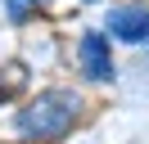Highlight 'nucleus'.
<instances>
[{
	"instance_id": "f257e3e1",
	"label": "nucleus",
	"mask_w": 149,
	"mask_h": 144,
	"mask_svg": "<svg viewBox=\"0 0 149 144\" xmlns=\"http://www.w3.org/2000/svg\"><path fill=\"white\" fill-rule=\"evenodd\" d=\"M77 108H81V99H77L72 90H59L54 86V90H41L36 99H27V104L18 108V117H14V126H18L23 140L45 144V140H59V135L72 131Z\"/></svg>"
},
{
	"instance_id": "f03ea898",
	"label": "nucleus",
	"mask_w": 149,
	"mask_h": 144,
	"mask_svg": "<svg viewBox=\"0 0 149 144\" xmlns=\"http://www.w3.org/2000/svg\"><path fill=\"white\" fill-rule=\"evenodd\" d=\"M109 36H118V41H127V45L149 41V9H145V5L109 9Z\"/></svg>"
},
{
	"instance_id": "7ed1b4c3",
	"label": "nucleus",
	"mask_w": 149,
	"mask_h": 144,
	"mask_svg": "<svg viewBox=\"0 0 149 144\" xmlns=\"http://www.w3.org/2000/svg\"><path fill=\"white\" fill-rule=\"evenodd\" d=\"M77 54H81V68L91 81H109L113 77V54H109V36L100 32H86L81 45H77Z\"/></svg>"
},
{
	"instance_id": "20e7f679",
	"label": "nucleus",
	"mask_w": 149,
	"mask_h": 144,
	"mask_svg": "<svg viewBox=\"0 0 149 144\" xmlns=\"http://www.w3.org/2000/svg\"><path fill=\"white\" fill-rule=\"evenodd\" d=\"M23 86H27V72H23V63H5V68H0V99H14Z\"/></svg>"
},
{
	"instance_id": "39448f33",
	"label": "nucleus",
	"mask_w": 149,
	"mask_h": 144,
	"mask_svg": "<svg viewBox=\"0 0 149 144\" xmlns=\"http://www.w3.org/2000/svg\"><path fill=\"white\" fill-rule=\"evenodd\" d=\"M5 5H9V18H14V23H23V18L32 14V0H5Z\"/></svg>"
}]
</instances>
